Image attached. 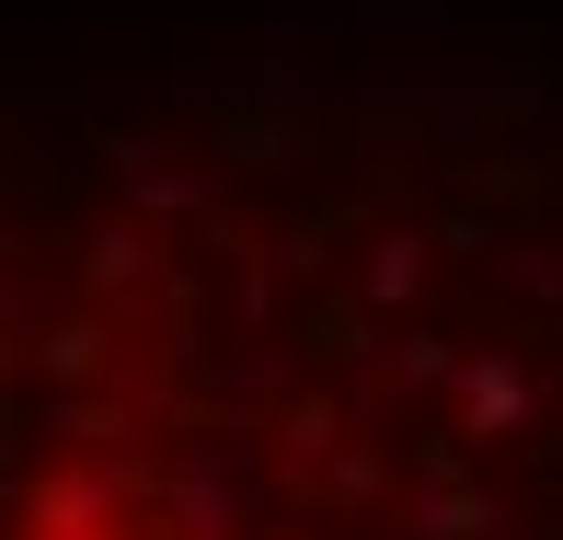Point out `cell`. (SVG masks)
Listing matches in <instances>:
<instances>
[{"label": "cell", "mask_w": 563, "mask_h": 540, "mask_svg": "<svg viewBox=\"0 0 563 540\" xmlns=\"http://www.w3.org/2000/svg\"><path fill=\"white\" fill-rule=\"evenodd\" d=\"M368 426L345 415H276V392H230L196 379V356L173 345L150 426H126V403H69L46 356H23L0 379V540H391L368 529V460L334 483V449ZM402 437V426H391Z\"/></svg>", "instance_id": "6da1fadb"}]
</instances>
